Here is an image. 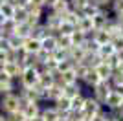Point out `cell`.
Listing matches in <instances>:
<instances>
[{
	"label": "cell",
	"instance_id": "obj_32",
	"mask_svg": "<svg viewBox=\"0 0 123 121\" xmlns=\"http://www.w3.org/2000/svg\"><path fill=\"white\" fill-rule=\"evenodd\" d=\"M70 39H72V46H83V42L88 39V35H85V33H81V31H74L72 35H70Z\"/></svg>",
	"mask_w": 123,
	"mask_h": 121
},
{
	"label": "cell",
	"instance_id": "obj_11",
	"mask_svg": "<svg viewBox=\"0 0 123 121\" xmlns=\"http://www.w3.org/2000/svg\"><path fill=\"white\" fill-rule=\"evenodd\" d=\"M22 50H24L26 53H30V55H37V53L42 50L41 40L35 39V37H28L26 40H22Z\"/></svg>",
	"mask_w": 123,
	"mask_h": 121
},
{
	"label": "cell",
	"instance_id": "obj_5",
	"mask_svg": "<svg viewBox=\"0 0 123 121\" xmlns=\"http://www.w3.org/2000/svg\"><path fill=\"white\" fill-rule=\"evenodd\" d=\"M2 72H4L9 79L18 81V79H20V75H22V72H24V68H22L20 62H17V60H9V62H6V64L2 66Z\"/></svg>",
	"mask_w": 123,
	"mask_h": 121
},
{
	"label": "cell",
	"instance_id": "obj_29",
	"mask_svg": "<svg viewBox=\"0 0 123 121\" xmlns=\"http://www.w3.org/2000/svg\"><path fill=\"white\" fill-rule=\"evenodd\" d=\"M6 40H7V50L9 51H18L22 48V40L18 39V37H15V35L6 37Z\"/></svg>",
	"mask_w": 123,
	"mask_h": 121
},
{
	"label": "cell",
	"instance_id": "obj_27",
	"mask_svg": "<svg viewBox=\"0 0 123 121\" xmlns=\"http://www.w3.org/2000/svg\"><path fill=\"white\" fill-rule=\"evenodd\" d=\"M99 83H101V81H99V77L96 75V72H94V70H90V72H88V75L85 77V79H83V85H85V86H88L90 90H92V88H94L96 85H99Z\"/></svg>",
	"mask_w": 123,
	"mask_h": 121
},
{
	"label": "cell",
	"instance_id": "obj_13",
	"mask_svg": "<svg viewBox=\"0 0 123 121\" xmlns=\"http://www.w3.org/2000/svg\"><path fill=\"white\" fill-rule=\"evenodd\" d=\"M62 96L68 97V99H74V97L83 96V86H81V83H75V85H70V86H62Z\"/></svg>",
	"mask_w": 123,
	"mask_h": 121
},
{
	"label": "cell",
	"instance_id": "obj_40",
	"mask_svg": "<svg viewBox=\"0 0 123 121\" xmlns=\"http://www.w3.org/2000/svg\"><path fill=\"white\" fill-rule=\"evenodd\" d=\"M107 119H108V112L105 110V108H101V110H99L96 116L90 117V121H107Z\"/></svg>",
	"mask_w": 123,
	"mask_h": 121
},
{
	"label": "cell",
	"instance_id": "obj_14",
	"mask_svg": "<svg viewBox=\"0 0 123 121\" xmlns=\"http://www.w3.org/2000/svg\"><path fill=\"white\" fill-rule=\"evenodd\" d=\"M90 39H92L98 46H105V44L110 42V35H108L105 30H94L92 35H90Z\"/></svg>",
	"mask_w": 123,
	"mask_h": 121
},
{
	"label": "cell",
	"instance_id": "obj_50",
	"mask_svg": "<svg viewBox=\"0 0 123 121\" xmlns=\"http://www.w3.org/2000/svg\"><path fill=\"white\" fill-rule=\"evenodd\" d=\"M4 22H6V18H4V17H2V15H0V26L4 24Z\"/></svg>",
	"mask_w": 123,
	"mask_h": 121
},
{
	"label": "cell",
	"instance_id": "obj_4",
	"mask_svg": "<svg viewBox=\"0 0 123 121\" xmlns=\"http://www.w3.org/2000/svg\"><path fill=\"white\" fill-rule=\"evenodd\" d=\"M44 15H46V9L30 6V7H28V20H26V24H28L31 30H33L35 26H39L42 20H44Z\"/></svg>",
	"mask_w": 123,
	"mask_h": 121
},
{
	"label": "cell",
	"instance_id": "obj_47",
	"mask_svg": "<svg viewBox=\"0 0 123 121\" xmlns=\"http://www.w3.org/2000/svg\"><path fill=\"white\" fill-rule=\"evenodd\" d=\"M116 57H118V60H123V50L116 51Z\"/></svg>",
	"mask_w": 123,
	"mask_h": 121
},
{
	"label": "cell",
	"instance_id": "obj_31",
	"mask_svg": "<svg viewBox=\"0 0 123 121\" xmlns=\"http://www.w3.org/2000/svg\"><path fill=\"white\" fill-rule=\"evenodd\" d=\"M55 37H57V48H62V50H70L72 48L70 35H55Z\"/></svg>",
	"mask_w": 123,
	"mask_h": 121
},
{
	"label": "cell",
	"instance_id": "obj_15",
	"mask_svg": "<svg viewBox=\"0 0 123 121\" xmlns=\"http://www.w3.org/2000/svg\"><path fill=\"white\" fill-rule=\"evenodd\" d=\"M94 72H96V75L99 77V81H110V77H112V73H114V70L108 64H105V62H101L98 68H94Z\"/></svg>",
	"mask_w": 123,
	"mask_h": 121
},
{
	"label": "cell",
	"instance_id": "obj_35",
	"mask_svg": "<svg viewBox=\"0 0 123 121\" xmlns=\"http://www.w3.org/2000/svg\"><path fill=\"white\" fill-rule=\"evenodd\" d=\"M74 68H75V73H77V81H79V83H83V79L88 75L90 68H88L86 64H77V66H74Z\"/></svg>",
	"mask_w": 123,
	"mask_h": 121
},
{
	"label": "cell",
	"instance_id": "obj_12",
	"mask_svg": "<svg viewBox=\"0 0 123 121\" xmlns=\"http://www.w3.org/2000/svg\"><path fill=\"white\" fill-rule=\"evenodd\" d=\"M75 30L90 37V35H92V31H94V26H92V18H88V17H81V18H79V22L75 24Z\"/></svg>",
	"mask_w": 123,
	"mask_h": 121
},
{
	"label": "cell",
	"instance_id": "obj_52",
	"mask_svg": "<svg viewBox=\"0 0 123 121\" xmlns=\"http://www.w3.org/2000/svg\"><path fill=\"white\" fill-rule=\"evenodd\" d=\"M2 37H4V35H2V31H0V39H2Z\"/></svg>",
	"mask_w": 123,
	"mask_h": 121
},
{
	"label": "cell",
	"instance_id": "obj_20",
	"mask_svg": "<svg viewBox=\"0 0 123 121\" xmlns=\"http://www.w3.org/2000/svg\"><path fill=\"white\" fill-rule=\"evenodd\" d=\"M41 46H42V51H48V53L55 51V50H57V37H55V35L44 37V39L41 40Z\"/></svg>",
	"mask_w": 123,
	"mask_h": 121
},
{
	"label": "cell",
	"instance_id": "obj_37",
	"mask_svg": "<svg viewBox=\"0 0 123 121\" xmlns=\"http://www.w3.org/2000/svg\"><path fill=\"white\" fill-rule=\"evenodd\" d=\"M68 2H70V9L77 11V13H81L83 7L88 4V0H68Z\"/></svg>",
	"mask_w": 123,
	"mask_h": 121
},
{
	"label": "cell",
	"instance_id": "obj_41",
	"mask_svg": "<svg viewBox=\"0 0 123 121\" xmlns=\"http://www.w3.org/2000/svg\"><path fill=\"white\" fill-rule=\"evenodd\" d=\"M72 68H74V62L68 59V60H62V62H59V68H57V72H59V73H62V72L72 70Z\"/></svg>",
	"mask_w": 123,
	"mask_h": 121
},
{
	"label": "cell",
	"instance_id": "obj_46",
	"mask_svg": "<svg viewBox=\"0 0 123 121\" xmlns=\"http://www.w3.org/2000/svg\"><path fill=\"white\" fill-rule=\"evenodd\" d=\"M116 22H118L119 26H123V13H118V15H116Z\"/></svg>",
	"mask_w": 123,
	"mask_h": 121
},
{
	"label": "cell",
	"instance_id": "obj_21",
	"mask_svg": "<svg viewBox=\"0 0 123 121\" xmlns=\"http://www.w3.org/2000/svg\"><path fill=\"white\" fill-rule=\"evenodd\" d=\"M15 6L13 2H2L0 4V15L4 17L6 20H13V15H15Z\"/></svg>",
	"mask_w": 123,
	"mask_h": 121
},
{
	"label": "cell",
	"instance_id": "obj_39",
	"mask_svg": "<svg viewBox=\"0 0 123 121\" xmlns=\"http://www.w3.org/2000/svg\"><path fill=\"white\" fill-rule=\"evenodd\" d=\"M11 60V51L9 50H4V48H0V68L6 64V62H9Z\"/></svg>",
	"mask_w": 123,
	"mask_h": 121
},
{
	"label": "cell",
	"instance_id": "obj_26",
	"mask_svg": "<svg viewBox=\"0 0 123 121\" xmlns=\"http://www.w3.org/2000/svg\"><path fill=\"white\" fill-rule=\"evenodd\" d=\"M28 20V7H17L15 15H13V22L15 24H26Z\"/></svg>",
	"mask_w": 123,
	"mask_h": 121
},
{
	"label": "cell",
	"instance_id": "obj_23",
	"mask_svg": "<svg viewBox=\"0 0 123 121\" xmlns=\"http://www.w3.org/2000/svg\"><path fill=\"white\" fill-rule=\"evenodd\" d=\"M31 33H33V30H31L28 24H17V28H15V33L13 35L15 37H18L20 40H26L28 37H31Z\"/></svg>",
	"mask_w": 123,
	"mask_h": 121
},
{
	"label": "cell",
	"instance_id": "obj_3",
	"mask_svg": "<svg viewBox=\"0 0 123 121\" xmlns=\"http://www.w3.org/2000/svg\"><path fill=\"white\" fill-rule=\"evenodd\" d=\"M110 92H112V86H110V83H108V81H101L99 85H96V86L92 88V94H90V96H92L94 99H96L99 105L103 106L105 99L110 96Z\"/></svg>",
	"mask_w": 123,
	"mask_h": 121
},
{
	"label": "cell",
	"instance_id": "obj_36",
	"mask_svg": "<svg viewBox=\"0 0 123 121\" xmlns=\"http://www.w3.org/2000/svg\"><path fill=\"white\" fill-rule=\"evenodd\" d=\"M108 83H110V86H112V88H119V86H123V73H118V72H114Z\"/></svg>",
	"mask_w": 123,
	"mask_h": 121
},
{
	"label": "cell",
	"instance_id": "obj_25",
	"mask_svg": "<svg viewBox=\"0 0 123 121\" xmlns=\"http://www.w3.org/2000/svg\"><path fill=\"white\" fill-rule=\"evenodd\" d=\"M85 94L79 97H74V99H70V110L75 112V114H79V112H83V106H85Z\"/></svg>",
	"mask_w": 123,
	"mask_h": 121
},
{
	"label": "cell",
	"instance_id": "obj_30",
	"mask_svg": "<svg viewBox=\"0 0 123 121\" xmlns=\"http://www.w3.org/2000/svg\"><path fill=\"white\" fill-rule=\"evenodd\" d=\"M15 28H17V24L13 22V20H6L4 24L0 26V31H2V35H4V37H9V35L15 33Z\"/></svg>",
	"mask_w": 123,
	"mask_h": 121
},
{
	"label": "cell",
	"instance_id": "obj_17",
	"mask_svg": "<svg viewBox=\"0 0 123 121\" xmlns=\"http://www.w3.org/2000/svg\"><path fill=\"white\" fill-rule=\"evenodd\" d=\"M66 11H70V2H68V0H57L55 6L50 9V13H53V15H57V17H61V20H62V15H64Z\"/></svg>",
	"mask_w": 123,
	"mask_h": 121
},
{
	"label": "cell",
	"instance_id": "obj_33",
	"mask_svg": "<svg viewBox=\"0 0 123 121\" xmlns=\"http://www.w3.org/2000/svg\"><path fill=\"white\" fill-rule=\"evenodd\" d=\"M74 31H75V26L70 24V22H64V20H62L61 26H59V31H57V35H72Z\"/></svg>",
	"mask_w": 123,
	"mask_h": 121
},
{
	"label": "cell",
	"instance_id": "obj_34",
	"mask_svg": "<svg viewBox=\"0 0 123 121\" xmlns=\"http://www.w3.org/2000/svg\"><path fill=\"white\" fill-rule=\"evenodd\" d=\"M51 59L57 60V62H62V60H68V50H62V48H57L55 51H51Z\"/></svg>",
	"mask_w": 123,
	"mask_h": 121
},
{
	"label": "cell",
	"instance_id": "obj_1",
	"mask_svg": "<svg viewBox=\"0 0 123 121\" xmlns=\"http://www.w3.org/2000/svg\"><path fill=\"white\" fill-rule=\"evenodd\" d=\"M20 108H22V101H20L18 92L0 96V112H2L4 116H9V114L20 112Z\"/></svg>",
	"mask_w": 123,
	"mask_h": 121
},
{
	"label": "cell",
	"instance_id": "obj_44",
	"mask_svg": "<svg viewBox=\"0 0 123 121\" xmlns=\"http://www.w3.org/2000/svg\"><path fill=\"white\" fill-rule=\"evenodd\" d=\"M30 6H33V7H42V9H44V0H31Z\"/></svg>",
	"mask_w": 123,
	"mask_h": 121
},
{
	"label": "cell",
	"instance_id": "obj_16",
	"mask_svg": "<svg viewBox=\"0 0 123 121\" xmlns=\"http://www.w3.org/2000/svg\"><path fill=\"white\" fill-rule=\"evenodd\" d=\"M59 97H62V86H59V85H53L51 88H48L46 94H44V101H50L51 105H53Z\"/></svg>",
	"mask_w": 123,
	"mask_h": 121
},
{
	"label": "cell",
	"instance_id": "obj_43",
	"mask_svg": "<svg viewBox=\"0 0 123 121\" xmlns=\"http://www.w3.org/2000/svg\"><path fill=\"white\" fill-rule=\"evenodd\" d=\"M94 4H98L101 9H108L110 7V4H112V0H92Z\"/></svg>",
	"mask_w": 123,
	"mask_h": 121
},
{
	"label": "cell",
	"instance_id": "obj_24",
	"mask_svg": "<svg viewBox=\"0 0 123 121\" xmlns=\"http://www.w3.org/2000/svg\"><path fill=\"white\" fill-rule=\"evenodd\" d=\"M98 55L101 57L103 60H105V59H110V57H114V55H116V48H114V44H112V42H108V44H105V46H99Z\"/></svg>",
	"mask_w": 123,
	"mask_h": 121
},
{
	"label": "cell",
	"instance_id": "obj_49",
	"mask_svg": "<svg viewBox=\"0 0 123 121\" xmlns=\"http://www.w3.org/2000/svg\"><path fill=\"white\" fill-rule=\"evenodd\" d=\"M0 121H7V117H6L4 114H2V112H0Z\"/></svg>",
	"mask_w": 123,
	"mask_h": 121
},
{
	"label": "cell",
	"instance_id": "obj_9",
	"mask_svg": "<svg viewBox=\"0 0 123 121\" xmlns=\"http://www.w3.org/2000/svg\"><path fill=\"white\" fill-rule=\"evenodd\" d=\"M121 99L123 97L119 96V94H116V92H110V96L105 99V103H103V108L110 114V112H116V110H119V106H121Z\"/></svg>",
	"mask_w": 123,
	"mask_h": 121
},
{
	"label": "cell",
	"instance_id": "obj_48",
	"mask_svg": "<svg viewBox=\"0 0 123 121\" xmlns=\"http://www.w3.org/2000/svg\"><path fill=\"white\" fill-rule=\"evenodd\" d=\"M107 121H118V119H116V117H114L112 114H108V119H107Z\"/></svg>",
	"mask_w": 123,
	"mask_h": 121
},
{
	"label": "cell",
	"instance_id": "obj_6",
	"mask_svg": "<svg viewBox=\"0 0 123 121\" xmlns=\"http://www.w3.org/2000/svg\"><path fill=\"white\" fill-rule=\"evenodd\" d=\"M101 108H103V106L99 105V103L94 99L92 96H86V97H85V106H83V112H81V114L86 117L88 121H90V117L96 116V114H98Z\"/></svg>",
	"mask_w": 123,
	"mask_h": 121
},
{
	"label": "cell",
	"instance_id": "obj_45",
	"mask_svg": "<svg viewBox=\"0 0 123 121\" xmlns=\"http://www.w3.org/2000/svg\"><path fill=\"white\" fill-rule=\"evenodd\" d=\"M114 72H118V73H123V60H118V66H116V70Z\"/></svg>",
	"mask_w": 123,
	"mask_h": 121
},
{
	"label": "cell",
	"instance_id": "obj_7",
	"mask_svg": "<svg viewBox=\"0 0 123 121\" xmlns=\"http://www.w3.org/2000/svg\"><path fill=\"white\" fill-rule=\"evenodd\" d=\"M114 13L110 9H101L96 17H92V26H94V30H103L105 26H107L108 20H112L114 18Z\"/></svg>",
	"mask_w": 123,
	"mask_h": 121
},
{
	"label": "cell",
	"instance_id": "obj_42",
	"mask_svg": "<svg viewBox=\"0 0 123 121\" xmlns=\"http://www.w3.org/2000/svg\"><path fill=\"white\" fill-rule=\"evenodd\" d=\"M114 44V48H116V51H119V50H123V35L121 37H116V39H112L110 40Z\"/></svg>",
	"mask_w": 123,
	"mask_h": 121
},
{
	"label": "cell",
	"instance_id": "obj_18",
	"mask_svg": "<svg viewBox=\"0 0 123 121\" xmlns=\"http://www.w3.org/2000/svg\"><path fill=\"white\" fill-rule=\"evenodd\" d=\"M59 112L53 108V105L51 106H42V110H41V119L42 121H57L59 119Z\"/></svg>",
	"mask_w": 123,
	"mask_h": 121
},
{
	"label": "cell",
	"instance_id": "obj_28",
	"mask_svg": "<svg viewBox=\"0 0 123 121\" xmlns=\"http://www.w3.org/2000/svg\"><path fill=\"white\" fill-rule=\"evenodd\" d=\"M48 35H53V33H50L42 22L39 26H35V28H33V33H31V37H35V39H39V40H42L44 37H48Z\"/></svg>",
	"mask_w": 123,
	"mask_h": 121
},
{
	"label": "cell",
	"instance_id": "obj_10",
	"mask_svg": "<svg viewBox=\"0 0 123 121\" xmlns=\"http://www.w3.org/2000/svg\"><path fill=\"white\" fill-rule=\"evenodd\" d=\"M61 17L53 15V13H50L48 11L46 15H44V20H42V24L46 26V30L50 31V33H53V35H57V31H59V26H61Z\"/></svg>",
	"mask_w": 123,
	"mask_h": 121
},
{
	"label": "cell",
	"instance_id": "obj_22",
	"mask_svg": "<svg viewBox=\"0 0 123 121\" xmlns=\"http://www.w3.org/2000/svg\"><path fill=\"white\" fill-rule=\"evenodd\" d=\"M101 11V7H99L98 4H94L92 0H88V4L83 7V11H81V17H88V18H92V17H96Z\"/></svg>",
	"mask_w": 123,
	"mask_h": 121
},
{
	"label": "cell",
	"instance_id": "obj_38",
	"mask_svg": "<svg viewBox=\"0 0 123 121\" xmlns=\"http://www.w3.org/2000/svg\"><path fill=\"white\" fill-rule=\"evenodd\" d=\"M108 9L112 11L114 15H118V13H123V0H112V4Z\"/></svg>",
	"mask_w": 123,
	"mask_h": 121
},
{
	"label": "cell",
	"instance_id": "obj_19",
	"mask_svg": "<svg viewBox=\"0 0 123 121\" xmlns=\"http://www.w3.org/2000/svg\"><path fill=\"white\" fill-rule=\"evenodd\" d=\"M53 85H55V77L51 75V73H48V72H41V77H39V86H41L42 90L46 92L48 88H51Z\"/></svg>",
	"mask_w": 123,
	"mask_h": 121
},
{
	"label": "cell",
	"instance_id": "obj_2",
	"mask_svg": "<svg viewBox=\"0 0 123 121\" xmlns=\"http://www.w3.org/2000/svg\"><path fill=\"white\" fill-rule=\"evenodd\" d=\"M39 77H41L39 68H24L20 79L17 83L20 85V88H33V86L39 85Z\"/></svg>",
	"mask_w": 123,
	"mask_h": 121
},
{
	"label": "cell",
	"instance_id": "obj_8",
	"mask_svg": "<svg viewBox=\"0 0 123 121\" xmlns=\"http://www.w3.org/2000/svg\"><path fill=\"white\" fill-rule=\"evenodd\" d=\"M41 110H42V106L41 103H24L20 108V114L24 116V119H33V117H39L41 116Z\"/></svg>",
	"mask_w": 123,
	"mask_h": 121
},
{
	"label": "cell",
	"instance_id": "obj_51",
	"mask_svg": "<svg viewBox=\"0 0 123 121\" xmlns=\"http://www.w3.org/2000/svg\"><path fill=\"white\" fill-rule=\"evenodd\" d=\"M57 121H70V119H68V117H59Z\"/></svg>",
	"mask_w": 123,
	"mask_h": 121
}]
</instances>
